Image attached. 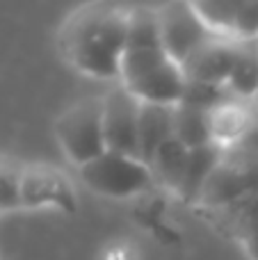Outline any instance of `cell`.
<instances>
[{"instance_id":"obj_1","label":"cell","mask_w":258,"mask_h":260,"mask_svg":"<svg viewBox=\"0 0 258 260\" xmlns=\"http://www.w3.org/2000/svg\"><path fill=\"white\" fill-rule=\"evenodd\" d=\"M131 12L110 3H91L78 9L64 25L59 46L67 59L91 78H119L128 41Z\"/></svg>"},{"instance_id":"obj_2","label":"cell","mask_w":258,"mask_h":260,"mask_svg":"<svg viewBox=\"0 0 258 260\" xmlns=\"http://www.w3.org/2000/svg\"><path fill=\"white\" fill-rule=\"evenodd\" d=\"M121 87L140 103L178 105L185 94V76L160 44H126L121 59Z\"/></svg>"},{"instance_id":"obj_3","label":"cell","mask_w":258,"mask_h":260,"mask_svg":"<svg viewBox=\"0 0 258 260\" xmlns=\"http://www.w3.org/2000/svg\"><path fill=\"white\" fill-rule=\"evenodd\" d=\"M64 155L80 169L108 151L103 130V99H87L69 108L55 123Z\"/></svg>"},{"instance_id":"obj_4","label":"cell","mask_w":258,"mask_h":260,"mask_svg":"<svg viewBox=\"0 0 258 260\" xmlns=\"http://www.w3.org/2000/svg\"><path fill=\"white\" fill-rule=\"evenodd\" d=\"M80 176L89 189L112 199L135 197L149 189L153 183L149 165L114 151H105L96 160L82 165Z\"/></svg>"},{"instance_id":"obj_5","label":"cell","mask_w":258,"mask_h":260,"mask_svg":"<svg viewBox=\"0 0 258 260\" xmlns=\"http://www.w3.org/2000/svg\"><path fill=\"white\" fill-rule=\"evenodd\" d=\"M140 110L142 103L126 87H114L108 96H103V130L108 151L140 160Z\"/></svg>"},{"instance_id":"obj_6","label":"cell","mask_w":258,"mask_h":260,"mask_svg":"<svg viewBox=\"0 0 258 260\" xmlns=\"http://www.w3.org/2000/svg\"><path fill=\"white\" fill-rule=\"evenodd\" d=\"M158 21L163 46L176 64H183L204 41L213 37L187 0L167 3L163 9H158Z\"/></svg>"},{"instance_id":"obj_7","label":"cell","mask_w":258,"mask_h":260,"mask_svg":"<svg viewBox=\"0 0 258 260\" xmlns=\"http://www.w3.org/2000/svg\"><path fill=\"white\" fill-rule=\"evenodd\" d=\"M213 35L227 39H256L258 0H187Z\"/></svg>"},{"instance_id":"obj_8","label":"cell","mask_w":258,"mask_h":260,"mask_svg":"<svg viewBox=\"0 0 258 260\" xmlns=\"http://www.w3.org/2000/svg\"><path fill=\"white\" fill-rule=\"evenodd\" d=\"M233 53H236V39L213 35L181 64L183 76L187 82L227 85L233 67Z\"/></svg>"},{"instance_id":"obj_9","label":"cell","mask_w":258,"mask_h":260,"mask_svg":"<svg viewBox=\"0 0 258 260\" xmlns=\"http://www.w3.org/2000/svg\"><path fill=\"white\" fill-rule=\"evenodd\" d=\"M217 215L224 229H229V233L242 244L247 256L258 260V192L217 210Z\"/></svg>"},{"instance_id":"obj_10","label":"cell","mask_w":258,"mask_h":260,"mask_svg":"<svg viewBox=\"0 0 258 260\" xmlns=\"http://www.w3.org/2000/svg\"><path fill=\"white\" fill-rule=\"evenodd\" d=\"M174 108L176 105L142 103L140 110V160L149 165L158 148L174 137Z\"/></svg>"},{"instance_id":"obj_11","label":"cell","mask_w":258,"mask_h":260,"mask_svg":"<svg viewBox=\"0 0 258 260\" xmlns=\"http://www.w3.org/2000/svg\"><path fill=\"white\" fill-rule=\"evenodd\" d=\"M227 87L238 99L258 96V37L256 39H238L233 53V67Z\"/></svg>"},{"instance_id":"obj_12","label":"cell","mask_w":258,"mask_h":260,"mask_svg":"<svg viewBox=\"0 0 258 260\" xmlns=\"http://www.w3.org/2000/svg\"><path fill=\"white\" fill-rule=\"evenodd\" d=\"M187 162H190V148L183 142H178L176 137H172L158 148L153 160L149 162V169L153 174V180L178 194L183 187V180H185Z\"/></svg>"},{"instance_id":"obj_13","label":"cell","mask_w":258,"mask_h":260,"mask_svg":"<svg viewBox=\"0 0 258 260\" xmlns=\"http://www.w3.org/2000/svg\"><path fill=\"white\" fill-rule=\"evenodd\" d=\"M174 137L183 142L190 151L208 146L213 142V126H210V112L201 108L178 103L174 108Z\"/></svg>"},{"instance_id":"obj_14","label":"cell","mask_w":258,"mask_h":260,"mask_svg":"<svg viewBox=\"0 0 258 260\" xmlns=\"http://www.w3.org/2000/svg\"><path fill=\"white\" fill-rule=\"evenodd\" d=\"M21 203L23 206H44V203L71 206V192L57 174L30 171L21 176Z\"/></svg>"},{"instance_id":"obj_15","label":"cell","mask_w":258,"mask_h":260,"mask_svg":"<svg viewBox=\"0 0 258 260\" xmlns=\"http://www.w3.org/2000/svg\"><path fill=\"white\" fill-rule=\"evenodd\" d=\"M219 160H222V146H217V144H208V146L190 151L185 180H183V187L178 192V197L185 199V201H199L201 189L208 183L210 174L217 169Z\"/></svg>"},{"instance_id":"obj_16","label":"cell","mask_w":258,"mask_h":260,"mask_svg":"<svg viewBox=\"0 0 258 260\" xmlns=\"http://www.w3.org/2000/svg\"><path fill=\"white\" fill-rule=\"evenodd\" d=\"M21 203V176L0 167V210H12Z\"/></svg>"}]
</instances>
